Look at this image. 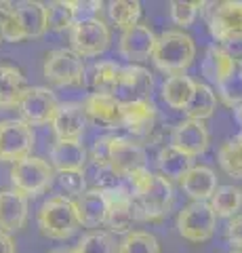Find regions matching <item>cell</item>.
Wrapping results in <instances>:
<instances>
[{
	"instance_id": "6da1fadb",
	"label": "cell",
	"mask_w": 242,
	"mask_h": 253,
	"mask_svg": "<svg viewBox=\"0 0 242 253\" xmlns=\"http://www.w3.org/2000/svg\"><path fill=\"white\" fill-rule=\"evenodd\" d=\"M194 59H196V44L187 32L167 30L160 36H156L152 61L165 74H185V70L192 66Z\"/></svg>"
},
{
	"instance_id": "7a4b0ae2",
	"label": "cell",
	"mask_w": 242,
	"mask_h": 253,
	"mask_svg": "<svg viewBox=\"0 0 242 253\" xmlns=\"http://www.w3.org/2000/svg\"><path fill=\"white\" fill-rule=\"evenodd\" d=\"M38 228L42 236L53 241H66L74 236L80 228L76 203L68 196H51L38 209Z\"/></svg>"
},
{
	"instance_id": "3957f363",
	"label": "cell",
	"mask_w": 242,
	"mask_h": 253,
	"mask_svg": "<svg viewBox=\"0 0 242 253\" xmlns=\"http://www.w3.org/2000/svg\"><path fill=\"white\" fill-rule=\"evenodd\" d=\"M208 6L210 9H205V2H200V11L205 13L215 41L223 44L242 42V0L208 2Z\"/></svg>"
},
{
	"instance_id": "277c9868",
	"label": "cell",
	"mask_w": 242,
	"mask_h": 253,
	"mask_svg": "<svg viewBox=\"0 0 242 253\" xmlns=\"http://www.w3.org/2000/svg\"><path fill=\"white\" fill-rule=\"evenodd\" d=\"M53 179H55V169L51 167L49 161L40 156H28L23 161L15 163L11 169V184L15 192L30 196H40L44 190H49Z\"/></svg>"
},
{
	"instance_id": "5b68a950",
	"label": "cell",
	"mask_w": 242,
	"mask_h": 253,
	"mask_svg": "<svg viewBox=\"0 0 242 253\" xmlns=\"http://www.w3.org/2000/svg\"><path fill=\"white\" fill-rule=\"evenodd\" d=\"M42 74L57 86H82L87 76V66L80 55L72 49H55L44 57Z\"/></svg>"
},
{
	"instance_id": "8992f818",
	"label": "cell",
	"mask_w": 242,
	"mask_h": 253,
	"mask_svg": "<svg viewBox=\"0 0 242 253\" xmlns=\"http://www.w3.org/2000/svg\"><path fill=\"white\" fill-rule=\"evenodd\" d=\"M175 194H173V184L162 177L160 173L152 177V184L147 186L139 196H135V211L137 219L141 221H160L169 215L171 207H173Z\"/></svg>"
},
{
	"instance_id": "52a82bcc",
	"label": "cell",
	"mask_w": 242,
	"mask_h": 253,
	"mask_svg": "<svg viewBox=\"0 0 242 253\" xmlns=\"http://www.w3.org/2000/svg\"><path fill=\"white\" fill-rule=\"evenodd\" d=\"M217 228V215L208 201L196 203L192 201L190 205L179 211L177 215V230L190 243H205L215 234Z\"/></svg>"
},
{
	"instance_id": "ba28073f",
	"label": "cell",
	"mask_w": 242,
	"mask_h": 253,
	"mask_svg": "<svg viewBox=\"0 0 242 253\" xmlns=\"http://www.w3.org/2000/svg\"><path fill=\"white\" fill-rule=\"evenodd\" d=\"M34 131L17 118L0 121V163H19L32 156L34 150Z\"/></svg>"
},
{
	"instance_id": "9c48e42d",
	"label": "cell",
	"mask_w": 242,
	"mask_h": 253,
	"mask_svg": "<svg viewBox=\"0 0 242 253\" xmlns=\"http://www.w3.org/2000/svg\"><path fill=\"white\" fill-rule=\"evenodd\" d=\"M69 42L72 51L80 57H95L110 46V28L99 17L76 21L69 30Z\"/></svg>"
},
{
	"instance_id": "30bf717a",
	"label": "cell",
	"mask_w": 242,
	"mask_h": 253,
	"mask_svg": "<svg viewBox=\"0 0 242 253\" xmlns=\"http://www.w3.org/2000/svg\"><path fill=\"white\" fill-rule=\"evenodd\" d=\"M57 108H59V101L55 97V93L46 89V86H28L17 104L21 121L30 126L49 125L53 121V116H55Z\"/></svg>"
},
{
	"instance_id": "8fae6325",
	"label": "cell",
	"mask_w": 242,
	"mask_h": 253,
	"mask_svg": "<svg viewBox=\"0 0 242 253\" xmlns=\"http://www.w3.org/2000/svg\"><path fill=\"white\" fill-rule=\"evenodd\" d=\"M107 201V215H105V226L110 228V234H127L131 232L133 224L137 221V211H135V199L129 192V188L118 186L114 190L105 192Z\"/></svg>"
},
{
	"instance_id": "7c38bea8",
	"label": "cell",
	"mask_w": 242,
	"mask_h": 253,
	"mask_svg": "<svg viewBox=\"0 0 242 253\" xmlns=\"http://www.w3.org/2000/svg\"><path fill=\"white\" fill-rule=\"evenodd\" d=\"M107 163L118 173L122 179H127L131 173L145 169L147 156L145 150L127 137H110V150H107Z\"/></svg>"
},
{
	"instance_id": "4fadbf2b",
	"label": "cell",
	"mask_w": 242,
	"mask_h": 253,
	"mask_svg": "<svg viewBox=\"0 0 242 253\" xmlns=\"http://www.w3.org/2000/svg\"><path fill=\"white\" fill-rule=\"evenodd\" d=\"M154 93V76L150 74V70H145L143 66H129L120 68L118 74V84H116L114 95L120 101H137V99H152Z\"/></svg>"
},
{
	"instance_id": "5bb4252c",
	"label": "cell",
	"mask_w": 242,
	"mask_h": 253,
	"mask_svg": "<svg viewBox=\"0 0 242 253\" xmlns=\"http://www.w3.org/2000/svg\"><path fill=\"white\" fill-rule=\"evenodd\" d=\"M154 42H156L154 30L147 26V23L139 21L137 26L122 30L118 49H120V55H122L124 59L137 66V63H141V61L152 57Z\"/></svg>"
},
{
	"instance_id": "9a60e30c",
	"label": "cell",
	"mask_w": 242,
	"mask_h": 253,
	"mask_svg": "<svg viewBox=\"0 0 242 253\" xmlns=\"http://www.w3.org/2000/svg\"><path fill=\"white\" fill-rule=\"evenodd\" d=\"M208 141H210V135H208L207 125L202 121H192V118L181 121L173 129V133H171V146L181 150L183 154L192 158L205 154L208 148Z\"/></svg>"
},
{
	"instance_id": "2e32d148",
	"label": "cell",
	"mask_w": 242,
	"mask_h": 253,
	"mask_svg": "<svg viewBox=\"0 0 242 253\" xmlns=\"http://www.w3.org/2000/svg\"><path fill=\"white\" fill-rule=\"evenodd\" d=\"M51 125L57 141H80L87 126V116L80 104L68 101V104H59Z\"/></svg>"
},
{
	"instance_id": "e0dca14e",
	"label": "cell",
	"mask_w": 242,
	"mask_h": 253,
	"mask_svg": "<svg viewBox=\"0 0 242 253\" xmlns=\"http://www.w3.org/2000/svg\"><path fill=\"white\" fill-rule=\"evenodd\" d=\"M156 104L152 99L120 101V125L135 135H145L156 125Z\"/></svg>"
},
{
	"instance_id": "ac0fdd59",
	"label": "cell",
	"mask_w": 242,
	"mask_h": 253,
	"mask_svg": "<svg viewBox=\"0 0 242 253\" xmlns=\"http://www.w3.org/2000/svg\"><path fill=\"white\" fill-rule=\"evenodd\" d=\"M84 116L87 121H93L104 129H114L120 126V99L116 95L107 93H91L84 99Z\"/></svg>"
},
{
	"instance_id": "d6986e66",
	"label": "cell",
	"mask_w": 242,
	"mask_h": 253,
	"mask_svg": "<svg viewBox=\"0 0 242 253\" xmlns=\"http://www.w3.org/2000/svg\"><path fill=\"white\" fill-rule=\"evenodd\" d=\"M179 186L183 188V192L190 196L192 201H196V203L210 201V196H213L217 190V175L207 165H194L181 177Z\"/></svg>"
},
{
	"instance_id": "ffe728a7",
	"label": "cell",
	"mask_w": 242,
	"mask_h": 253,
	"mask_svg": "<svg viewBox=\"0 0 242 253\" xmlns=\"http://www.w3.org/2000/svg\"><path fill=\"white\" fill-rule=\"evenodd\" d=\"M28 219V199L15 190H0V230L15 232Z\"/></svg>"
},
{
	"instance_id": "44dd1931",
	"label": "cell",
	"mask_w": 242,
	"mask_h": 253,
	"mask_svg": "<svg viewBox=\"0 0 242 253\" xmlns=\"http://www.w3.org/2000/svg\"><path fill=\"white\" fill-rule=\"evenodd\" d=\"M236 72H238V61L234 59V55L219 44H210L205 53V59H202V74L213 84H221Z\"/></svg>"
},
{
	"instance_id": "7402d4cb",
	"label": "cell",
	"mask_w": 242,
	"mask_h": 253,
	"mask_svg": "<svg viewBox=\"0 0 242 253\" xmlns=\"http://www.w3.org/2000/svg\"><path fill=\"white\" fill-rule=\"evenodd\" d=\"M76 203V211H78V219L80 226L87 228H99L105 226V215H107V201H105V192L101 190H87L84 194H80Z\"/></svg>"
},
{
	"instance_id": "603a6c76",
	"label": "cell",
	"mask_w": 242,
	"mask_h": 253,
	"mask_svg": "<svg viewBox=\"0 0 242 253\" xmlns=\"http://www.w3.org/2000/svg\"><path fill=\"white\" fill-rule=\"evenodd\" d=\"M87 163V150L80 141H55L51 148V167L57 173L84 171Z\"/></svg>"
},
{
	"instance_id": "cb8c5ba5",
	"label": "cell",
	"mask_w": 242,
	"mask_h": 253,
	"mask_svg": "<svg viewBox=\"0 0 242 253\" xmlns=\"http://www.w3.org/2000/svg\"><path fill=\"white\" fill-rule=\"evenodd\" d=\"M26 89L28 84L21 70L11 63H0V108H17Z\"/></svg>"
},
{
	"instance_id": "d4e9b609",
	"label": "cell",
	"mask_w": 242,
	"mask_h": 253,
	"mask_svg": "<svg viewBox=\"0 0 242 253\" xmlns=\"http://www.w3.org/2000/svg\"><path fill=\"white\" fill-rule=\"evenodd\" d=\"M156 165H158V171L162 177H167L169 181H173V179L181 181V177L194 167V158L183 154L181 150H177L173 146H165L158 152Z\"/></svg>"
},
{
	"instance_id": "484cf974",
	"label": "cell",
	"mask_w": 242,
	"mask_h": 253,
	"mask_svg": "<svg viewBox=\"0 0 242 253\" xmlns=\"http://www.w3.org/2000/svg\"><path fill=\"white\" fill-rule=\"evenodd\" d=\"M17 15L26 34V41L44 36L46 32V15H44V2L38 0H23L17 4Z\"/></svg>"
},
{
	"instance_id": "4316f807",
	"label": "cell",
	"mask_w": 242,
	"mask_h": 253,
	"mask_svg": "<svg viewBox=\"0 0 242 253\" xmlns=\"http://www.w3.org/2000/svg\"><path fill=\"white\" fill-rule=\"evenodd\" d=\"M194 89H196V83L187 74L171 76L162 84V99L173 110H185L194 95Z\"/></svg>"
},
{
	"instance_id": "83f0119b",
	"label": "cell",
	"mask_w": 242,
	"mask_h": 253,
	"mask_svg": "<svg viewBox=\"0 0 242 253\" xmlns=\"http://www.w3.org/2000/svg\"><path fill=\"white\" fill-rule=\"evenodd\" d=\"M208 205L217 217H236L242 209V188L238 186H217Z\"/></svg>"
},
{
	"instance_id": "f1b7e54d",
	"label": "cell",
	"mask_w": 242,
	"mask_h": 253,
	"mask_svg": "<svg viewBox=\"0 0 242 253\" xmlns=\"http://www.w3.org/2000/svg\"><path fill=\"white\" fill-rule=\"evenodd\" d=\"M217 108V93L210 89L208 84L205 83H196V89H194V95L190 99V104L185 108L187 118L192 121H202L205 123L207 118L213 116Z\"/></svg>"
},
{
	"instance_id": "f546056e",
	"label": "cell",
	"mask_w": 242,
	"mask_h": 253,
	"mask_svg": "<svg viewBox=\"0 0 242 253\" xmlns=\"http://www.w3.org/2000/svg\"><path fill=\"white\" fill-rule=\"evenodd\" d=\"M221 169L234 179H242V133L225 139L217 152Z\"/></svg>"
},
{
	"instance_id": "4dcf8cb0",
	"label": "cell",
	"mask_w": 242,
	"mask_h": 253,
	"mask_svg": "<svg viewBox=\"0 0 242 253\" xmlns=\"http://www.w3.org/2000/svg\"><path fill=\"white\" fill-rule=\"evenodd\" d=\"M84 177H89V181L93 184V190H101V192H107V190H114L122 186V177L112 169L110 163H95L91 161L84 167Z\"/></svg>"
},
{
	"instance_id": "1f68e13d",
	"label": "cell",
	"mask_w": 242,
	"mask_h": 253,
	"mask_svg": "<svg viewBox=\"0 0 242 253\" xmlns=\"http://www.w3.org/2000/svg\"><path fill=\"white\" fill-rule=\"evenodd\" d=\"M118 74H120V66L114 61H99L91 68V84L95 93H107L114 95L116 84H118Z\"/></svg>"
},
{
	"instance_id": "d6a6232c",
	"label": "cell",
	"mask_w": 242,
	"mask_h": 253,
	"mask_svg": "<svg viewBox=\"0 0 242 253\" xmlns=\"http://www.w3.org/2000/svg\"><path fill=\"white\" fill-rule=\"evenodd\" d=\"M107 13H110V19L116 26L127 30L137 26L141 19V2H137V0H114L107 4Z\"/></svg>"
},
{
	"instance_id": "836d02e7",
	"label": "cell",
	"mask_w": 242,
	"mask_h": 253,
	"mask_svg": "<svg viewBox=\"0 0 242 253\" xmlns=\"http://www.w3.org/2000/svg\"><path fill=\"white\" fill-rule=\"evenodd\" d=\"M118 253H160V243L150 232L131 230L118 243Z\"/></svg>"
},
{
	"instance_id": "e575fe53",
	"label": "cell",
	"mask_w": 242,
	"mask_h": 253,
	"mask_svg": "<svg viewBox=\"0 0 242 253\" xmlns=\"http://www.w3.org/2000/svg\"><path fill=\"white\" fill-rule=\"evenodd\" d=\"M0 34H2V41H9V42L26 41V34H23L19 15H17V4L0 2Z\"/></svg>"
},
{
	"instance_id": "d590c367",
	"label": "cell",
	"mask_w": 242,
	"mask_h": 253,
	"mask_svg": "<svg viewBox=\"0 0 242 253\" xmlns=\"http://www.w3.org/2000/svg\"><path fill=\"white\" fill-rule=\"evenodd\" d=\"M74 253H118V245L110 232L93 230L78 241Z\"/></svg>"
},
{
	"instance_id": "8d00e7d4",
	"label": "cell",
	"mask_w": 242,
	"mask_h": 253,
	"mask_svg": "<svg viewBox=\"0 0 242 253\" xmlns=\"http://www.w3.org/2000/svg\"><path fill=\"white\" fill-rule=\"evenodd\" d=\"M44 15H46V30H72L74 26V15L69 9V2L66 0H55V2L44 4Z\"/></svg>"
},
{
	"instance_id": "74e56055",
	"label": "cell",
	"mask_w": 242,
	"mask_h": 253,
	"mask_svg": "<svg viewBox=\"0 0 242 253\" xmlns=\"http://www.w3.org/2000/svg\"><path fill=\"white\" fill-rule=\"evenodd\" d=\"M217 93H219V99L228 108L236 110L238 106H242V70L232 74L221 84H217Z\"/></svg>"
},
{
	"instance_id": "f35d334b",
	"label": "cell",
	"mask_w": 242,
	"mask_h": 253,
	"mask_svg": "<svg viewBox=\"0 0 242 253\" xmlns=\"http://www.w3.org/2000/svg\"><path fill=\"white\" fill-rule=\"evenodd\" d=\"M198 11H200V2H183V0H173L171 2V19L181 28L192 26Z\"/></svg>"
},
{
	"instance_id": "ab89813d",
	"label": "cell",
	"mask_w": 242,
	"mask_h": 253,
	"mask_svg": "<svg viewBox=\"0 0 242 253\" xmlns=\"http://www.w3.org/2000/svg\"><path fill=\"white\" fill-rule=\"evenodd\" d=\"M59 179V186L72 196H80L87 192V177L82 171H61L55 175Z\"/></svg>"
},
{
	"instance_id": "60d3db41",
	"label": "cell",
	"mask_w": 242,
	"mask_h": 253,
	"mask_svg": "<svg viewBox=\"0 0 242 253\" xmlns=\"http://www.w3.org/2000/svg\"><path fill=\"white\" fill-rule=\"evenodd\" d=\"M69 9H72L74 15V23L76 21H87V19H95L99 11H101V2L97 0H68Z\"/></svg>"
},
{
	"instance_id": "b9f144b4",
	"label": "cell",
	"mask_w": 242,
	"mask_h": 253,
	"mask_svg": "<svg viewBox=\"0 0 242 253\" xmlns=\"http://www.w3.org/2000/svg\"><path fill=\"white\" fill-rule=\"evenodd\" d=\"M225 236H228V243L232 247H236L238 251L242 249V215H236V217L230 219Z\"/></svg>"
},
{
	"instance_id": "7bdbcfd3",
	"label": "cell",
	"mask_w": 242,
	"mask_h": 253,
	"mask_svg": "<svg viewBox=\"0 0 242 253\" xmlns=\"http://www.w3.org/2000/svg\"><path fill=\"white\" fill-rule=\"evenodd\" d=\"M15 251H17V249H15L13 236L0 230V253H15Z\"/></svg>"
},
{
	"instance_id": "ee69618b",
	"label": "cell",
	"mask_w": 242,
	"mask_h": 253,
	"mask_svg": "<svg viewBox=\"0 0 242 253\" xmlns=\"http://www.w3.org/2000/svg\"><path fill=\"white\" fill-rule=\"evenodd\" d=\"M234 116H236V123L242 126V106H238L236 110H234Z\"/></svg>"
},
{
	"instance_id": "f6af8a7d",
	"label": "cell",
	"mask_w": 242,
	"mask_h": 253,
	"mask_svg": "<svg viewBox=\"0 0 242 253\" xmlns=\"http://www.w3.org/2000/svg\"><path fill=\"white\" fill-rule=\"evenodd\" d=\"M49 253H74V249H68V247H59V249H53Z\"/></svg>"
},
{
	"instance_id": "bcb514c9",
	"label": "cell",
	"mask_w": 242,
	"mask_h": 253,
	"mask_svg": "<svg viewBox=\"0 0 242 253\" xmlns=\"http://www.w3.org/2000/svg\"><path fill=\"white\" fill-rule=\"evenodd\" d=\"M230 253H242V251H238V249H234V251H230Z\"/></svg>"
},
{
	"instance_id": "7dc6e473",
	"label": "cell",
	"mask_w": 242,
	"mask_h": 253,
	"mask_svg": "<svg viewBox=\"0 0 242 253\" xmlns=\"http://www.w3.org/2000/svg\"><path fill=\"white\" fill-rule=\"evenodd\" d=\"M0 42H2V34H0Z\"/></svg>"
}]
</instances>
